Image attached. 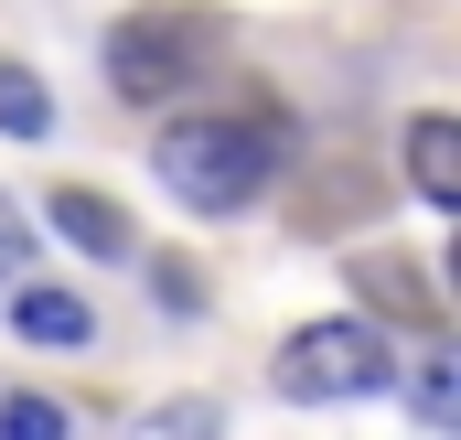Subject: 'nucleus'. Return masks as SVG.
I'll use <instances>...</instances> for the list:
<instances>
[{"mask_svg": "<svg viewBox=\"0 0 461 440\" xmlns=\"http://www.w3.org/2000/svg\"><path fill=\"white\" fill-rule=\"evenodd\" d=\"M440 269H419V258H365L354 269V290L375 301V312H397V323H419V333H440V290H429Z\"/></svg>", "mask_w": 461, "mask_h": 440, "instance_id": "39448f33", "label": "nucleus"}, {"mask_svg": "<svg viewBox=\"0 0 461 440\" xmlns=\"http://www.w3.org/2000/svg\"><path fill=\"white\" fill-rule=\"evenodd\" d=\"M0 440H65V408L54 398H0Z\"/></svg>", "mask_w": 461, "mask_h": 440, "instance_id": "9b49d317", "label": "nucleus"}, {"mask_svg": "<svg viewBox=\"0 0 461 440\" xmlns=\"http://www.w3.org/2000/svg\"><path fill=\"white\" fill-rule=\"evenodd\" d=\"M204 54H215V22L204 11H129L108 32V87L129 108H172L204 76Z\"/></svg>", "mask_w": 461, "mask_h": 440, "instance_id": "f03ea898", "label": "nucleus"}, {"mask_svg": "<svg viewBox=\"0 0 461 440\" xmlns=\"http://www.w3.org/2000/svg\"><path fill=\"white\" fill-rule=\"evenodd\" d=\"M11 280H32V247H22V225L0 215V290H11Z\"/></svg>", "mask_w": 461, "mask_h": 440, "instance_id": "ddd939ff", "label": "nucleus"}, {"mask_svg": "<svg viewBox=\"0 0 461 440\" xmlns=\"http://www.w3.org/2000/svg\"><path fill=\"white\" fill-rule=\"evenodd\" d=\"M397 365H386V333L375 323H301L279 344V387L290 398H312V408H333V398H375Z\"/></svg>", "mask_w": 461, "mask_h": 440, "instance_id": "7ed1b4c3", "label": "nucleus"}, {"mask_svg": "<svg viewBox=\"0 0 461 440\" xmlns=\"http://www.w3.org/2000/svg\"><path fill=\"white\" fill-rule=\"evenodd\" d=\"M129 440H226V419H215V398H172V408H140Z\"/></svg>", "mask_w": 461, "mask_h": 440, "instance_id": "1a4fd4ad", "label": "nucleus"}, {"mask_svg": "<svg viewBox=\"0 0 461 440\" xmlns=\"http://www.w3.org/2000/svg\"><path fill=\"white\" fill-rule=\"evenodd\" d=\"M354 183H365V172H354V161H333V172H322V205H301V225H344L354 205H365Z\"/></svg>", "mask_w": 461, "mask_h": 440, "instance_id": "f8f14e48", "label": "nucleus"}, {"mask_svg": "<svg viewBox=\"0 0 461 440\" xmlns=\"http://www.w3.org/2000/svg\"><path fill=\"white\" fill-rule=\"evenodd\" d=\"M408 194H419V205H440V215L461 205V129H451L440 108L408 118Z\"/></svg>", "mask_w": 461, "mask_h": 440, "instance_id": "20e7f679", "label": "nucleus"}, {"mask_svg": "<svg viewBox=\"0 0 461 440\" xmlns=\"http://www.w3.org/2000/svg\"><path fill=\"white\" fill-rule=\"evenodd\" d=\"M54 225H65L86 258H129V215H118L108 194H86V183H65V194H54Z\"/></svg>", "mask_w": 461, "mask_h": 440, "instance_id": "0eeeda50", "label": "nucleus"}, {"mask_svg": "<svg viewBox=\"0 0 461 440\" xmlns=\"http://www.w3.org/2000/svg\"><path fill=\"white\" fill-rule=\"evenodd\" d=\"M11 333H22V344H86L97 312H86L76 290H22V280H11Z\"/></svg>", "mask_w": 461, "mask_h": 440, "instance_id": "423d86ee", "label": "nucleus"}, {"mask_svg": "<svg viewBox=\"0 0 461 440\" xmlns=\"http://www.w3.org/2000/svg\"><path fill=\"white\" fill-rule=\"evenodd\" d=\"M150 161H161L172 205H194V215H236V205H258L268 172H279V118H183V129H161Z\"/></svg>", "mask_w": 461, "mask_h": 440, "instance_id": "f257e3e1", "label": "nucleus"}, {"mask_svg": "<svg viewBox=\"0 0 461 440\" xmlns=\"http://www.w3.org/2000/svg\"><path fill=\"white\" fill-rule=\"evenodd\" d=\"M43 129H54L43 76H32V65H0V140H43Z\"/></svg>", "mask_w": 461, "mask_h": 440, "instance_id": "6e6552de", "label": "nucleus"}, {"mask_svg": "<svg viewBox=\"0 0 461 440\" xmlns=\"http://www.w3.org/2000/svg\"><path fill=\"white\" fill-rule=\"evenodd\" d=\"M408 408H419L429 430H461V365H451V354H429V365L408 376Z\"/></svg>", "mask_w": 461, "mask_h": 440, "instance_id": "9d476101", "label": "nucleus"}]
</instances>
